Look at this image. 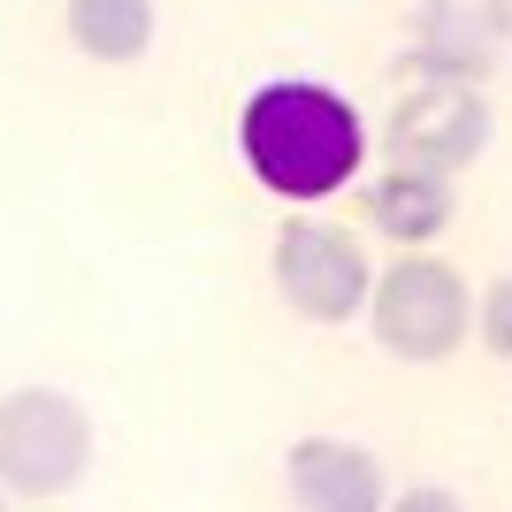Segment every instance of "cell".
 Masks as SVG:
<instances>
[{
    "label": "cell",
    "mask_w": 512,
    "mask_h": 512,
    "mask_svg": "<svg viewBox=\"0 0 512 512\" xmlns=\"http://www.w3.org/2000/svg\"><path fill=\"white\" fill-rule=\"evenodd\" d=\"M474 344H482L497 367H512V268L474 291Z\"/></svg>",
    "instance_id": "10"
},
{
    "label": "cell",
    "mask_w": 512,
    "mask_h": 512,
    "mask_svg": "<svg viewBox=\"0 0 512 512\" xmlns=\"http://www.w3.org/2000/svg\"><path fill=\"white\" fill-rule=\"evenodd\" d=\"M512 46V0H428L413 31V69L436 85H482Z\"/></svg>",
    "instance_id": "6"
},
{
    "label": "cell",
    "mask_w": 512,
    "mask_h": 512,
    "mask_svg": "<svg viewBox=\"0 0 512 512\" xmlns=\"http://www.w3.org/2000/svg\"><path fill=\"white\" fill-rule=\"evenodd\" d=\"M360 214H367V230L390 237L398 253H428L459 222V176L413 169V161H383L360 184Z\"/></svg>",
    "instance_id": "8"
},
{
    "label": "cell",
    "mask_w": 512,
    "mask_h": 512,
    "mask_svg": "<svg viewBox=\"0 0 512 512\" xmlns=\"http://www.w3.org/2000/svg\"><path fill=\"white\" fill-rule=\"evenodd\" d=\"M100 459V421L62 383H16L0 390V482L16 505H62L85 490Z\"/></svg>",
    "instance_id": "2"
},
{
    "label": "cell",
    "mask_w": 512,
    "mask_h": 512,
    "mask_svg": "<svg viewBox=\"0 0 512 512\" xmlns=\"http://www.w3.org/2000/svg\"><path fill=\"white\" fill-rule=\"evenodd\" d=\"M237 161L268 199L283 207H321L344 184H360L367 169V123L344 92L314 85V77H283L260 85L237 107Z\"/></svg>",
    "instance_id": "1"
},
{
    "label": "cell",
    "mask_w": 512,
    "mask_h": 512,
    "mask_svg": "<svg viewBox=\"0 0 512 512\" xmlns=\"http://www.w3.org/2000/svg\"><path fill=\"white\" fill-rule=\"evenodd\" d=\"M497 138V115L482 100V85H436L421 77L413 92H398V107L383 115V153L413 161L436 176H467Z\"/></svg>",
    "instance_id": "5"
},
{
    "label": "cell",
    "mask_w": 512,
    "mask_h": 512,
    "mask_svg": "<svg viewBox=\"0 0 512 512\" xmlns=\"http://www.w3.org/2000/svg\"><path fill=\"white\" fill-rule=\"evenodd\" d=\"M0 512H16V497H8V482H0Z\"/></svg>",
    "instance_id": "12"
},
{
    "label": "cell",
    "mask_w": 512,
    "mask_h": 512,
    "mask_svg": "<svg viewBox=\"0 0 512 512\" xmlns=\"http://www.w3.org/2000/svg\"><path fill=\"white\" fill-rule=\"evenodd\" d=\"M283 490L299 512H390L383 459L352 436H299L283 451Z\"/></svg>",
    "instance_id": "7"
},
{
    "label": "cell",
    "mask_w": 512,
    "mask_h": 512,
    "mask_svg": "<svg viewBox=\"0 0 512 512\" xmlns=\"http://www.w3.org/2000/svg\"><path fill=\"white\" fill-rule=\"evenodd\" d=\"M360 321H367V337L383 344V360L444 367L474 337V283L444 253H398L390 268H375V291H367Z\"/></svg>",
    "instance_id": "3"
},
{
    "label": "cell",
    "mask_w": 512,
    "mask_h": 512,
    "mask_svg": "<svg viewBox=\"0 0 512 512\" xmlns=\"http://www.w3.org/2000/svg\"><path fill=\"white\" fill-rule=\"evenodd\" d=\"M268 283H276L283 314L314 321V329H337V321L367 314V291H375V260H367V237L329 222V214L299 207L268 245Z\"/></svg>",
    "instance_id": "4"
},
{
    "label": "cell",
    "mask_w": 512,
    "mask_h": 512,
    "mask_svg": "<svg viewBox=\"0 0 512 512\" xmlns=\"http://www.w3.org/2000/svg\"><path fill=\"white\" fill-rule=\"evenodd\" d=\"M390 512H467V497L451 482H406V490H390Z\"/></svg>",
    "instance_id": "11"
},
{
    "label": "cell",
    "mask_w": 512,
    "mask_h": 512,
    "mask_svg": "<svg viewBox=\"0 0 512 512\" xmlns=\"http://www.w3.org/2000/svg\"><path fill=\"white\" fill-rule=\"evenodd\" d=\"M62 39L92 69H138L161 39V0H62Z\"/></svg>",
    "instance_id": "9"
}]
</instances>
